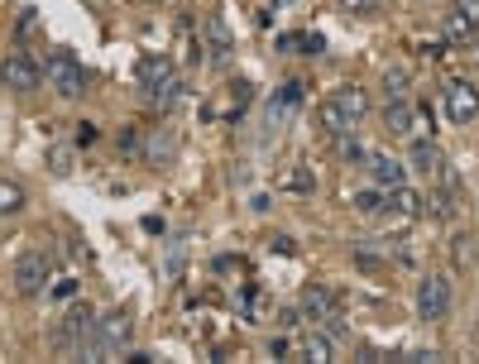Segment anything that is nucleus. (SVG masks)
Listing matches in <instances>:
<instances>
[{"label":"nucleus","instance_id":"14","mask_svg":"<svg viewBox=\"0 0 479 364\" xmlns=\"http://www.w3.org/2000/svg\"><path fill=\"white\" fill-rule=\"evenodd\" d=\"M407 168H417V173H441L446 168V158H441V148L432 139H413L407 144Z\"/></svg>","mask_w":479,"mask_h":364},{"label":"nucleus","instance_id":"21","mask_svg":"<svg viewBox=\"0 0 479 364\" xmlns=\"http://www.w3.org/2000/svg\"><path fill=\"white\" fill-rule=\"evenodd\" d=\"M317 129H321V135H340V129H355V125L346 120V115H340V106L327 96V101L317 106Z\"/></svg>","mask_w":479,"mask_h":364},{"label":"nucleus","instance_id":"5","mask_svg":"<svg viewBox=\"0 0 479 364\" xmlns=\"http://www.w3.org/2000/svg\"><path fill=\"white\" fill-rule=\"evenodd\" d=\"M417 317L422 321H446L451 317V283L441 273H432V278L417 283Z\"/></svg>","mask_w":479,"mask_h":364},{"label":"nucleus","instance_id":"27","mask_svg":"<svg viewBox=\"0 0 479 364\" xmlns=\"http://www.w3.org/2000/svg\"><path fill=\"white\" fill-rule=\"evenodd\" d=\"M346 14H355V20H369V14H379V0H336Z\"/></svg>","mask_w":479,"mask_h":364},{"label":"nucleus","instance_id":"35","mask_svg":"<svg viewBox=\"0 0 479 364\" xmlns=\"http://www.w3.org/2000/svg\"><path fill=\"white\" fill-rule=\"evenodd\" d=\"M125 359H130V364H153V355H149V350H130Z\"/></svg>","mask_w":479,"mask_h":364},{"label":"nucleus","instance_id":"22","mask_svg":"<svg viewBox=\"0 0 479 364\" xmlns=\"http://www.w3.org/2000/svg\"><path fill=\"white\" fill-rule=\"evenodd\" d=\"M331 139H336V158H340V163H365V158H369V148L359 144L355 129H340V135H331Z\"/></svg>","mask_w":479,"mask_h":364},{"label":"nucleus","instance_id":"1","mask_svg":"<svg viewBox=\"0 0 479 364\" xmlns=\"http://www.w3.org/2000/svg\"><path fill=\"white\" fill-rule=\"evenodd\" d=\"M130 330H134V321H130V311H106L96 326H92V336L82 340V359H120L125 355V345H130Z\"/></svg>","mask_w":479,"mask_h":364},{"label":"nucleus","instance_id":"15","mask_svg":"<svg viewBox=\"0 0 479 364\" xmlns=\"http://www.w3.org/2000/svg\"><path fill=\"white\" fill-rule=\"evenodd\" d=\"M302 101H307V87H302V81H283L279 96L269 101V115H273V120H288L293 110H302Z\"/></svg>","mask_w":479,"mask_h":364},{"label":"nucleus","instance_id":"3","mask_svg":"<svg viewBox=\"0 0 479 364\" xmlns=\"http://www.w3.org/2000/svg\"><path fill=\"white\" fill-rule=\"evenodd\" d=\"M48 273H54V263H48V254L29 250V254H20V259H15L10 283L20 288L24 297H34V292H44V288H48Z\"/></svg>","mask_w":479,"mask_h":364},{"label":"nucleus","instance_id":"10","mask_svg":"<svg viewBox=\"0 0 479 364\" xmlns=\"http://www.w3.org/2000/svg\"><path fill=\"white\" fill-rule=\"evenodd\" d=\"M365 163H369L374 187H384V192H393V187H403V182H407V163L393 158V154H369Z\"/></svg>","mask_w":479,"mask_h":364},{"label":"nucleus","instance_id":"28","mask_svg":"<svg viewBox=\"0 0 479 364\" xmlns=\"http://www.w3.org/2000/svg\"><path fill=\"white\" fill-rule=\"evenodd\" d=\"M269 355H273V359L302 355V340H293V336H273V340H269Z\"/></svg>","mask_w":479,"mask_h":364},{"label":"nucleus","instance_id":"17","mask_svg":"<svg viewBox=\"0 0 479 364\" xmlns=\"http://www.w3.org/2000/svg\"><path fill=\"white\" fill-rule=\"evenodd\" d=\"M178 154V135L173 129H153V135L144 139V158H149V168H163L168 158Z\"/></svg>","mask_w":479,"mask_h":364},{"label":"nucleus","instance_id":"11","mask_svg":"<svg viewBox=\"0 0 479 364\" xmlns=\"http://www.w3.org/2000/svg\"><path fill=\"white\" fill-rule=\"evenodd\" d=\"M302 311L312 321H331L336 311H340V302H336V292L327 288V283H307L302 288Z\"/></svg>","mask_w":479,"mask_h":364},{"label":"nucleus","instance_id":"16","mask_svg":"<svg viewBox=\"0 0 479 364\" xmlns=\"http://www.w3.org/2000/svg\"><path fill=\"white\" fill-rule=\"evenodd\" d=\"M331 101L340 106V115H346L350 125H359V120L369 115V91H365V87H340Z\"/></svg>","mask_w":479,"mask_h":364},{"label":"nucleus","instance_id":"4","mask_svg":"<svg viewBox=\"0 0 479 364\" xmlns=\"http://www.w3.org/2000/svg\"><path fill=\"white\" fill-rule=\"evenodd\" d=\"M201 53H207V62H216V68H226L230 53H235V34L220 14H201Z\"/></svg>","mask_w":479,"mask_h":364},{"label":"nucleus","instance_id":"2","mask_svg":"<svg viewBox=\"0 0 479 364\" xmlns=\"http://www.w3.org/2000/svg\"><path fill=\"white\" fill-rule=\"evenodd\" d=\"M44 81H48V91H54V96H63V101H77V96L87 91V68L77 62V53L58 48V53H48Z\"/></svg>","mask_w":479,"mask_h":364},{"label":"nucleus","instance_id":"7","mask_svg":"<svg viewBox=\"0 0 479 364\" xmlns=\"http://www.w3.org/2000/svg\"><path fill=\"white\" fill-rule=\"evenodd\" d=\"M92 326H96V311L92 307H73L63 317V326L54 330V345L58 350H82V340L92 336Z\"/></svg>","mask_w":479,"mask_h":364},{"label":"nucleus","instance_id":"9","mask_svg":"<svg viewBox=\"0 0 479 364\" xmlns=\"http://www.w3.org/2000/svg\"><path fill=\"white\" fill-rule=\"evenodd\" d=\"M474 34H479V0H451V14H446V39L470 43Z\"/></svg>","mask_w":479,"mask_h":364},{"label":"nucleus","instance_id":"33","mask_svg":"<svg viewBox=\"0 0 479 364\" xmlns=\"http://www.w3.org/2000/svg\"><path fill=\"white\" fill-rule=\"evenodd\" d=\"M293 48H302V34H279V53H293Z\"/></svg>","mask_w":479,"mask_h":364},{"label":"nucleus","instance_id":"12","mask_svg":"<svg viewBox=\"0 0 479 364\" xmlns=\"http://www.w3.org/2000/svg\"><path fill=\"white\" fill-rule=\"evenodd\" d=\"M134 77H140V87L153 96L168 77H173V62H168V53H144L140 62H134Z\"/></svg>","mask_w":479,"mask_h":364},{"label":"nucleus","instance_id":"20","mask_svg":"<svg viewBox=\"0 0 479 364\" xmlns=\"http://www.w3.org/2000/svg\"><path fill=\"white\" fill-rule=\"evenodd\" d=\"M24 206H29V192L20 187V182L0 177V216H20Z\"/></svg>","mask_w":479,"mask_h":364},{"label":"nucleus","instance_id":"31","mask_svg":"<svg viewBox=\"0 0 479 364\" xmlns=\"http://www.w3.org/2000/svg\"><path fill=\"white\" fill-rule=\"evenodd\" d=\"M54 297H58V302H67V297H77V278H58V283H54Z\"/></svg>","mask_w":479,"mask_h":364},{"label":"nucleus","instance_id":"26","mask_svg":"<svg viewBox=\"0 0 479 364\" xmlns=\"http://www.w3.org/2000/svg\"><path fill=\"white\" fill-rule=\"evenodd\" d=\"M384 91H388V101L407 96V72H403V68H388V72H384Z\"/></svg>","mask_w":479,"mask_h":364},{"label":"nucleus","instance_id":"19","mask_svg":"<svg viewBox=\"0 0 479 364\" xmlns=\"http://www.w3.org/2000/svg\"><path fill=\"white\" fill-rule=\"evenodd\" d=\"M388 206L398 211V216H422V211H426V196L413 192V187L403 182V187H393V192H388Z\"/></svg>","mask_w":479,"mask_h":364},{"label":"nucleus","instance_id":"18","mask_svg":"<svg viewBox=\"0 0 479 364\" xmlns=\"http://www.w3.org/2000/svg\"><path fill=\"white\" fill-rule=\"evenodd\" d=\"M302 359L331 364V359H336V340L327 336V330H312V336H302Z\"/></svg>","mask_w":479,"mask_h":364},{"label":"nucleus","instance_id":"25","mask_svg":"<svg viewBox=\"0 0 479 364\" xmlns=\"http://www.w3.org/2000/svg\"><path fill=\"white\" fill-rule=\"evenodd\" d=\"M115 148H120L125 158L144 154V129H140V125H120V129H115Z\"/></svg>","mask_w":479,"mask_h":364},{"label":"nucleus","instance_id":"29","mask_svg":"<svg viewBox=\"0 0 479 364\" xmlns=\"http://www.w3.org/2000/svg\"><path fill=\"white\" fill-rule=\"evenodd\" d=\"M48 168H54L58 177L73 173V148H48Z\"/></svg>","mask_w":479,"mask_h":364},{"label":"nucleus","instance_id":"34","mask_svg":"<svg viewBox=\"0 0 479 364\" xmlns=\"http://www.w3.org/2000/svg\"><path fill=\"white\" fill-rule=\"evenodd\" d=\"M293 326H298V311L283 307V311H279V330H293Z\"/></svg>","mask_w":479,"mask_h":364},{"label":"nucleus","instance_id":"32","mask_svg":"<svg viewBox=\"0 0 479 364\" xmlns=\"http://www.w3.org/2000/svg\"><path fill=\"white\" fill-rule=\"evenodd\" d=\"M269 250H273V254H293L298 244H293V235H273V240H269Z\"/></svg>","mask_w":479,"mask_h":364},{"label":"nucleus","instance_id":"36","mask_svg":"<svg viewBox=\"0 0 479 364\" xmlns=\"http://www.w3.org/2000/svg\"><path fill=\"white\" fill-rule=\"evenodd\" d=\"M474 58H479V34H474Z\"/></svg>","mask_w":479,"mask_h":364},{"label":"nucleus","instance_id":"8","mask_svg":"<svg viewBox=\"0 0 479 364\" xmlns=\"http://www.w3.org/2000/svg\"><path fill=\"white\" fill-rule=\"evenodd\" d=\"M446 115L455 125H470L474 115H479V87L474 81H465V77H455V81H446Z\"/></svg>","mask_w":479,"mask_h":364},{"label":"nucleus","instance_id":"30","mask_svg":"<svg viewBox=\"0 0 479 364\" xmlns=\"http://www.w3.org/2000/svg\"><path fill=\"white\" fill-rule=\"evenodd\" d=\"M96 139H101V129H96L92 120H82V125H77V144H82V148H92Z\"/></svg>","mask_w":479,"mask_h":364},{"label":"nucleus","instance_id":"6","mask_svg":"<svg viewBox=\"0 0 479 364\" xmlns=\"http://www.w3.org/2000/svg\"><path fill=\"white\" fill-rule=\"evenodd\" d=\"M0 81H5L15 96H29V91H39V87H44V72L34 68L24 53H10L5 62H0Z\"/></svg>","mask_w":479,"mask_h":364},{"label":"nucleus","instance_id":"24","mask_svg":"<svg viewBox=\"0 0 479 364\" xmlns=\"http://www.w3.org/2000/svg\"><path fill=\"white\" fill-rule=\"evenodd\" d=\"M182 91H187V81H182V77L173 72V77H168V81H163V87H159V91H153V96H149V101H153V106H159V110H173V106L182 101Z\"/></svg>","mask_w":479,"mask_h":364},{"label":"nucleus","instance_id":"13","mask_svg":"<svg viewBox=\"0 0 479 364\" xmlns=\"http://www.w3.org/2000/svg\"><path fill=\"white\" fill-rule=\"evenodd\" d=\"M384 129L388 135H417V106L407 101V96H398V101H388L384 106Z\"/></svg>","mask_w":479,"mask_h":364},{"label":"nucleus","instance_id":"23","mask_svg":"<svg viewBox=\"0 0 479 364\" xmlns=\"http://www.w3.org/2000/svg\"><path fill=\"white\" fill-rule=\"evenodd\" d=\"M355 211H359V216H379V211H388V192H384V187L355 192Z\"/></svg>","mask_w":479,"mask_h":364}]
</instances>
